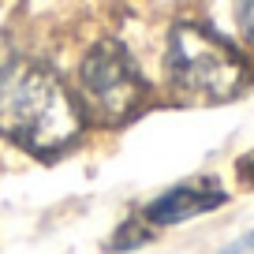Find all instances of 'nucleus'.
Here are the masks:
<instances>
[{"label":"nucleus","instance_id":"39448f33","mask_svg":"<svg viewBox=\"0 0 254 254\" xmlns=\"http://www.w3.org/2000/svg\"><path fill=\"white\" fill-rule=\"evenodd\" d=\"M236 19H239V30L254 41V0H236Z\"/></svg>","mask_w":254,"mask_h":254},{"label":"nucleus","instance_id":"423d86ee","mask_svg":"<svg viewBox=\"0 0 254 254\" xmlns=\"http://www.w3.org/2000/svg\"><path fill=\"white\" fill-rule=\"evenodd\" d=\"M236 172H239V180H243L247 187H254V150H251V153H243V157H239Z\"/></svg>","mask_w":254,"mask_h":254},{"label":"nucleus","instance_id":"7ed1b4c3","mask_svg":"<svg viewBox=\"0 0 254 254\" xmlns=\"http://www.w3.org/2000/svg\"><path fill=\"white\" fill-rule=\"evenodd\" d=\"M146 79L135 56L120 41H97L79 64V109L101 127H120L135 120L146 105Z\"/></svg>","mask_w":254,"mask_h":254},{"label":"nucleus","instance_id":"f257e3e1","mask_svg":"<svg viewBox=\"0 0 254 254\" xmlns=\"http://www.w3.org/2000/svg\"><path fill=\"white\" fill-rule=\"evenodd\" d=\"M0 135L34 157H56L82 135V109L67 82L38 60L0 67Z\"/></svg>","mask_w":254,"mask_h":254},{"label":"nucleus","instance_id":"20e7f679","mask_svg":"<svg viewBox=\"0 0 254 254\" xmlns=\"http://www.w3.org/2000/svg\"><path fill=\"white\" fill-rule=\"evenodd\" d=\"M217 206H224V190L213 180H187L180 187L165 190L161 198H153L142 209V221L150 228H165V224L190 221V217L206 213V209H217Z\"/></svg>","mask_w":254,"mask_h":254},{"label":"nucleus","instance_id":"0eeeda50","mask_svg":"<svg viewBox=\"0 0 254 254\" xmlns=\"http://www.w3.org/2000/svg\"><path fill=\"white\" fill-rule=\"evenodd\" d=\"M221 254H254V232H247V236H239L236 243H228Z\"/></svg>","mask_w":254,"mask_h":254},{"label":"nucleus","instance_id":"f03ea898","mask_svg":"<svg viewBox=\"0 0 254 254\" xmlns=\"http://www.w3.org/2000/svg\"><path fill=\"white\" fill-rule=\"evenodd\" d=\"M168 82L194 101H232L251 82V67L232 41L198 23H180L168 34Z\"/></svg>","mask_w":254,"mask_h":254}]
</instances>
